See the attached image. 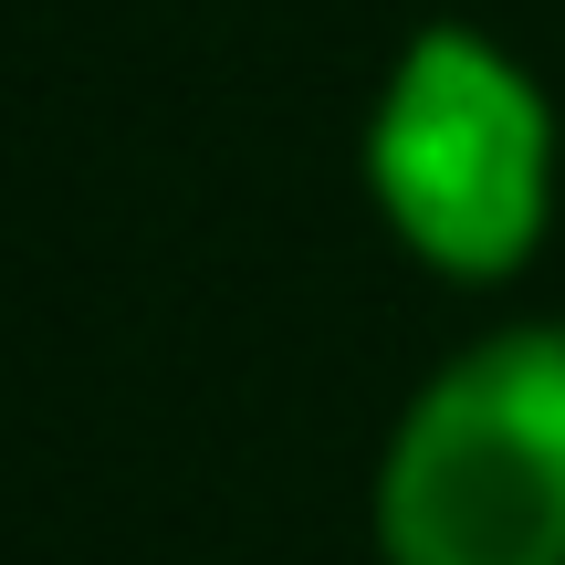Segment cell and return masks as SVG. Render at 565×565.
Here are the masks:
<instances>
[{
    "mask_svg": "<svg viewBox=\"0 0 565 565\" xmlns=\"http://www.w3.org/2000/svg\"><path fill=\"white\" fill-rule=\"evenodd\" d=\"M398 565H565V324H524L461 356L377 482Z\"/></svg>",
    "mask_w": 565,
    "mask_h": 565,
    "instance_id": "6da1fadb",
    "label": "cell"
},
{
    "mask_svg": "<svg viewBox=\"0 0 565 565\" xmlns=\"http://www.w3.org/2000/svg\"><path fill=\"white\" fill-rule=\"evenodd\" d=\"M377 200L440 273H513L545 231V179H555V126L545 95L513 74L492 42L429 32L398 63L377 105Z\"/></svg>",
    "mask_w": 565,
    "mask_h": 565,
    "instance_id": "7a4b0ae2",
    "label": "cell"
}]
</instances>
